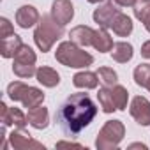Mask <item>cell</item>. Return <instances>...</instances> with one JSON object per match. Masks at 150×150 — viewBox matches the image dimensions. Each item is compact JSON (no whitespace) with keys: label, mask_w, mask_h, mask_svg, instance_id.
<instances>
[{"label":"cell","mask_w":150,"mask_h":150,"mask_svg":"<svg viewBox=\"0 0 150 150\" xmlns=\"http://www.w3.org/2000/svg\"><path fill=\"white\" fill-rule=\"evenodd\" d=\"M97 108L88 94H72L60 106L57 115L62 129L67 134H78L96 118Z\"/></svg>","instance_id":"1"},{"label":"cell","mask_w":150,"mask_h":150,"mask_svg":"<svg viewBox=\"0 0 150 150\" xmlns=\"http://www.w3.org/2000/svg\"><path fill=\"white\" fill-rule=\"evenodd\" d=\"M62 35H64V25H60L58 21H55L51 14H44L39 20V23H37V27L34 30V41H35L37 48L42 53L50 51L51 46Z\"/></svg>","instance_id":"2"},{"label":"cell","mask_w":150,"mask_h":150,"mask_svg":"<svg viewBox=\"0 0 150 150\" xmlns=\"http://www.w3.org/2000/svg\"><path fill=\"white\" fill-rule=\"evenodd\" d=\"M55 58L62 65L74 67V69L88 67V65L94 64V57L90 53H87L85 50H81L76 42H72V41L60 42L58 48H57V51H55Z\"/></svg>","instance_id":"3"},{"label":"cell","mask_w":150,"mask_h":150,"mask_svg":"<svg viewBox=\"0 0 150 150\" xmlns=\"http://www.w3.org/2000/svg\"><path fill=\"white\" fill-rule=\"evenodd\" d=\"M125 136V127L120 120H108L97 134L96 146L99 150H113Z\"/></svg>","instance_id":"4"},{"label":"cell","mask_w":150,"mask_h":150,"mask_svg":"<svg viewBox=\"0 0 150 150\" xmlns=\"http://www.w3.org/2000/svg\"><path fill=\"white\" fill-rule=\"evenodd\" d=\"M131 117L143 127L150 125V101L143 96H136L129 106Z\"/></svg>","instance_id":"5"},{"label":"cell","mask_w":150,"mask_h":150,"mask_svg":"<svg viewBox=\"0 0 150 150\" xmlns=\"http://www.w3.org/2000/svg\"><path fill=\"white\" fill-rule=\"evenodd\" d=\"M0 113H2V124L4 125H14L16 129H25L28 118L23 115L20 108H7L6 103H0Z\"/></svg>","instance_id":"6"},{"label":"cell","mask_w":150,"mask_h":150,"mask_svg":"<svg viewBox=\"0 0 150 150\" xmlns=\"http://www.w3.org/2000/svg\"><path fill=\"white\" fill-rule=\"evenodd\" d=\"M118 13H120V11L117 9V4L113 2V0H110V2L99 6V7L94 11V21H96L99 27L108 28V27H111V23H113V20H115V16H117Z\"/></svg>","instance_id":"7"},{"label":"cell","mask_w":150,"mask_h":150,"mask_svg":"<svg viewBox=\"0 0 150 150\" xmlns=\"http://www.w3.org/2000/svg\"><path fill=\"white\" fill-rule=\"evenodd\" d=\"M51 16L60 25L71 23V20L74 18V7L71 4V0H55L51 4Z\"/></svg>","instance_id":"8"},{"label":"cell","mask_w":150,"mask_h":150,"mask_svg":"<svg viewBox=\"0 0 150 150\" xmlns=\"http://www.w3.org/2000/svg\"><path fill=\"white\" fill-rule=\"evenodd\" d=\"M9 143H11V146L16 148V150H27V148H39V150H41V148H44L42 143L32 139L30 134L23 132V129H14V131L9 134Z\"/></svg>","instance_id":"9"},{"label":"cell","mask_w":150,"mask_h":150,"mask_svg":"<svg viewBox=\"0 0 150 150\" xmlns=\"http://www.w3.org/2000/svg\"><path fill=\"white\" fill-rule=\"evenodd\" d=\"M39 20H41L39 11H37L34 6H21V7L16 11V23H18V27H21V28H30V27L37 25Z\"/></svg>","instance_id":"10"},{"label":"cell","mask_w":150,"mask_h":150,"mask_svg":"<svg viewBox=\"0 0 150 150\" xmlns=\"http://www.w3.org/2000/svg\"><path fill=\"white\" fill-rule=\"evenodd\" d=\"M27 118H28V124H30L34 129H39V131H41V129H46L48 124H50V113H48V110H46L42 104L34 106V108H28Z\"/></svg>","instance_id":"11"},{"label":"cell","mask_w":150,"mask_h":150,"mask_svg":"<svg viewBox=\"0 0 150 150\" xmlns=\"http://www.w3.org/2000/svg\"><path fill=\"white\" fill-rule=\"evenodd\" d=\"M94 34H96V30H92L90 27L78 25V27H74V28L69 32V37H71L72 42H76L78 46H92Z\"/></svg>","instance_id":"12"},{"label":"cell","mask_w":150,"mask_h":150,"mask_svg":"<svg viewBox=\"0 0 150 150\" xmlns=\"http://www.w3.org/2000/svg\"><path fill=\"white\" fill-rule=\"evenodd\" d=\"M99 83V76L97 72H92V71H81V72H76L72 76V85L78 87V88H96Z\"/></svg>","instance_id":"13"},{"label":"cell","mask_w":150,"mask_h":150,"mask_svg":"<svg viewBox=\"0 0 150 150\" xmlns=\"http://www.w3.org/2000/svg\"><path fill=\"white\" fill-rule=\"evenodd\" d=\"M35 78H37V81H39L42 87H48V88H53V87H57V85L60 83V74H58L55 69L46 67V65L37 69Z\"/></svg>","instance_id":"14"},{"label":"cell","mask_w":150,"mask_h":150,"mask_svg":"<svg viewBox=\"0 0 150 150\" xmlns=\"http://www.w3.org/2000/svg\"><path fill=\"white\" fill-rule=\"evenodd\" d=\"M92 46H94L99 53H106V51H111L115 44H113V39H111V35L108 34V30L101 27V28L96 30V34H94Z\"/></svg>","instance_id":"15"},{"label":"cell","mask_w":150,"mask_h":150,"mask_svg":"<svg viewBox=\"0 0 150 150\" xmlns=\"http://www.w3.org/2000/svg\"><path fill=\"white\" fill-rule=\"evenodd\" d=\"M110 28H113V32H115L118 37H127V35L132 32V20H131L127 14L118 13V14L115 16V20H113V23H111Z\"/></svg>","instance_id":"16"},{"label":"cell","mask_w":150,"mask_h":150,"mask_svg":"<svg viewBox=\"0 0 150 150\" xmlns=\"http://www.w3.org/2000/svg\"><path fill=\"white\" fill-rule=\"evenodd\" d=\"M134 55V50H132V44L125 42V41H120V42H115L113 50H111V57L115 62L118 64H125L132 58Z\"/></svg>","instance_id":"17"},{"label":"cell","mask_w":150,"mask_h":150,"mask_svg":"<svg viewBox=\"0 0 150 150\" xmlns=\"http://www.w3.org/2000/svg\"><path fill=\"white\" fill-rule=\"evenodd\" d=\"M21 44H23L21 37L13 34V35L6 37V39H2V42H0V53H2L4 58H14V55H16V51H18V48Z\"/></svg>","instance_id":"18"},{"label":"cell","mask_w":150,"mask_h":150,"mask_svg":"<svg viewBox=\"0 0 150 150\" xmlns=\"http://www.w3.org/2000/svg\"><path fill=\"white\" fill-rule=\"evenodd\" d=\"M44 101V92L39 90L37 87H28L23 94V99H21V104L25 108H34V106H39L42 104Z\"/></svg>","instance_id":"19"},{"label":"cell","mask_w":150,"mask_h":150,"mask_svg":"<svg viewBox=\"0 0 150 150\" xmlns=\"http://www.w3.org/2000/svg\"><path fill=\"white\" fill-rule=\"evenodd\" d=\"M97 99H99V104H101V108H103L104 113H113V111L117 110V104H115V101H113V94H111V88H110V87L99 88Z\"/></svg>","instance_id":"20"},{"label":"cell","mask_w":150,"mask_h":150,"mask_svg":"<svg viewBox=\"0 0 150 150\" xmlns=\"http://www.w3.org/2000/svg\"><path fill=\"white\" fill-rule=\"evenodd\" d=\"M111 94H113V101L117 104V110L124 111L127 108V99H129L127 88L122 87V85H115V87H111Z\"/></svg>","instance_id":"21"},{"label":"cell","mask_w":150,"mask_h":150,"mask_svg":"<svg viewBox=\"0 0 150 150\" xmlns=\"http://www.w3.org/2000/svg\"><path fill=\"white\" fill-rule=\"evenodd\" d=\"M37 55L28 44H21L14 55V62H23V64H35Z\"/></svg>","instance_id":"22"},{"label":"cell","mask_w":150,"mask_h":150,"mask_svg":"<svg viewBox=\"0 0 150 150\" xmlns=\"http://www.w3.org/2000/svg\"><path fill=\"white\" fill-rule=\"evenodd\" d=\"M97 76H99V81L104 85V87H115L117 81H118V76L117 72L111 69V67H99L97 69Z\"/></svg>","instance_id":"23"},{"label":"cell","mask_w":150,"mask_h":150,"mask_svg":"<svg viewBox=\"0 0 150 150\" xmlns=\"http://www.w3.org/2000/svg\"><path fill=\"white\" fill-rule=\"evenodd\" d=\"M13 72L18 78H32L37 72L34 64H23V62H14L13 64Z\"/></svg>","instance_id":"24"},{"label":"cell","mask_w":150,"mask_h":150,"mask_svg":"<svg viewBox=\"0 0 150 150\" xmlns=\"http://www.w3.org/2000/svg\"><path fill=\"white\" fill-rule=\"evenodd\" d=\"M27 88H28V85H25L23 81H13V83H9V87H7V96H9V99H13L14 103H16V101L21 103L23 94H25Z\"/></svg>","instance_id":"25"},{"label":"cell","mask_w":150,"mask_h":150,"mask_svg":"<svg viewBox=\"0 0 150 150\" xmlns=\"http://www.w3.org/2000/svg\"><path fill=\"white\" fill-rule=\"evenodd\" d=\"M134 16L143 23V27L150 32V4L143 6V7H136L134 9Z\"/></svg>","instance_id":"26"},{"label":"cell","mask_w":150,"mask_h":150,"mask_svg":"<svg viewBox=\"0 0 150 150\" xmlns=\"http://www.w3.org/2000/svg\"><path fill=\"white\" fill-rule=\"evenodd\" d=\"M13 34H14V28H13L11 21L7 18H0V37L6 39V37H9Z\"/></svg>","instance_id":"27"},{"label":"cell","mask_w":150,"mask_h":150,"mask_svg":"<svg viewBox=\"0 0 150 150\" xmlns=\"http://www.w3.org/2000/svg\"><path fill=\"white\" fill-rule=\"evenodd\" d=\"M57 148H83V146L78 143H71V141H58Z\"/></svg>","instance_id":"28"},{"label":"cell","mask_w":150,"mask_h":150,"mask_svg":"<svg viewBox=\"0 0 150 150\" xmlns=\"http://www.w3.org/2000/svg\"><path fill=\"white\" fill-rule=\"evenodd\" d=\"M113 2L120 7H134L138 0H113Z\"/></svg>","instance_id":"29"},{"label":"cell","mask_w":150,"mask_h":150,"mask_svg":"<svg viewBox=\"0 0 150 150\" xmlns=\"http://www.w3.org/2000/svg\"><path fill=\"white\" fill-rule=\"evenodd\" d=\"M141 57L150 60V41L143 42V46H141Z\"/></svg>","instance_id":"30"},{"label":"cell","mask_w":150,"mask_h":150,"mask_svg":"<svg viewBox=\"0 0 150 150\" xmlns=\"http://www.w3.org/2000/svg\"><path fill=\"white\" fill-rule=\"evenodd\" d=\"M129 148H141V150H146V145H145V143H132V145H129Z\"/></svg>","instance_id":"31"},{"label":"cell","mask_w":150,"mask_h":150,"mask_svg":"<svg viewBox=\"0 0 150 150\" xmlns=\"http://www.w3.org/2000/svg\"><path fill=\"white\" fill-rule=\"evenodd\" d=\"M143 88H146V90H148V92H150V80H148V81H146V83H145V85H143Z\"/></svg>","instance_id":"32"},{"label":"cell","mask_w":150,"mask_h":150,"mask_svg":"<svg viewBox=\"0 0 150 150\" xmlns=\"http://www.w3.org/2000/svg\"><path fill=\"white\" fill-rule=\"evenodd\" d=\"M90 4H99V2H103V0H88Z\"/></svg>","instance_id":"33"},{"label":"cell","mask_w":150,"mask_h":150,"mask_svg":"<svg viewBox=\"0 0 150 150\" xmlns=\"http://www.w3.org/2000/svg\"><path fill=\"white\" fill-rule=\"evenodd\" d=\"M143 2H146V4H150V0H143Z\"/></svg>","instance_id":"34"}]
</instances>
